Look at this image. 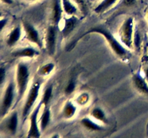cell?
<instances>
[{
  "instance_id": "44dd1931",
  "label": "cell",
  "mask_w": 148,
  "mask_h": 138,
  "mask_svg": "<svg viewBox=\"0 0 148 138\" xmlns=\"http://www.w3.org/2000/svg\"><path fill=\"white\" fill-rule=\"evenodd\" d=\"M52 93H53V86L50 85L45 89L44 92H43V96H42L41 101H40L42 105L43 104L45 106H48L52 97Z\"/></svg>"
},
{
  "instance_id": "7c38bea8",
  "label": "cell",
  "mask_w": 148,
  "mask_h": 138,
  "mask_svg": "<svg viewBox=\"0 0 148 138\" xmlns=\"http://www.w3.org/2000/svg\"><path fill=\"white\" fill-rule=\"evenodd\" d=\"M133 81L135 87L141 93L148 94V84L140 75L135 74L133 76Z\"/></svg>"
},
{
  "instance_id": "83f0119b",
  "label": "cell",
  "mask_w": 148,
  "mask_h": 138,
  "mask_svg": "<svg viewBox=\"0 0 148 138\" xmlns=\"http://www.w3.org/2000/svg\"><path fill=\"white\" fill-rule=\"evenodd\" d=\"M75 3H76L77 5H79V7H82L83 8L85 7V0H74Z\"/></svg>"
},
{
  "instance_id": "5b68a950",
  "label": "cell",
  "mask_w": 148,
  "mask_h": 138,
  "mask_svg": "<svg viewBox=\"0 0 148 138\" xmlns=\"http://www.w3.org/2000/svg\"><path fill=\"white\" fill-rule=\"evenodd\" d=\"M14 97V86L12 82H10L6 89L0 109V116H3L8 112L12 105Z\"/></svg>"
},
{
  "instance_id": "4dcf8cb0",
  "label": "cell",
  "mask_w": 148,
  "mask_h": 138,
  "mask_svg": "<svg viewBox=\"0 0 148 138\" xmlns=\"http://www.w3.org/2000/svg\"><path fill=\"white\" fill-rule=\"evenodd\" d=\"M1 15H2V14H1V12H0V17H1Z\"/></svg>"
},
{
  "instance_id": "cb8c5ba5",
  "label": "cell",
  "mask_w": 148,
  "mask_h": 138,
  "mask_svg": "<svg viewBox=\"0 0 148 138\" xmlns=\"http://www.w3.org/2000/svg\"><path fill=\"white\" fill-rule=\"evenodd\" d=\"M75 81L74 80H71L69 81V83H68L67 86H66V89H65V93L66 95H70L72 94L74 92L75 89Z\"/></svg>"
},
{
  "instance_id": "5bb4252c",
  "label": "cell",
  "mask_w": 148,
  "mask_h": 138,
  "mask_svg": "<svg viewBox=\"0 0 148 138\" xmlns=\"http://www.w3.org/2000/svg\"><path fill=\"white\" fill-rule=\"evenodd\" d=\"M20 37H21V28L19 26L14 27L11 32L9 34V37L7 38V45L10 46L14 45L15 43L20 40Z\"/></svg>"
},
{
  "instance_id": "603a6c76",
  "label": "cell",
  "mask_w": 148,
  "mask_h": 138,
  "mask_svg": "<svg viewBox=\"0 0 148 138\" xmlns=\"http://www.w3.org/2000/svg\"><path fill=\"white\" fill-rule=\"evenodd\" d=\"M140 43H141V37H140V32L137 29L134 32V36H133V44L136 48H138L140 45Z\"/></svg>"
},
{
  "instance_id": "9c48e42d",
  "label": "cell",
  "mask_w": 148,
  "mask_h": 138,
  "mask_svg": "<svg viewBox=\"0 0 148 138\" xmlns=\"http://www.w3.org/2000/svg\"><path fill=\"white\" fill-rule=\"evenodd\" d=\"M52 5H53L51 14L52 22L54 25H57L62 20V12L64 11L62 8V0H53Z\"/></svg>"
},
{
  "instance_id": "ac0fdd59",
  "label": "cell",
  "mask_w": 148,
  "mask_h": 138,
  "mask_svg": "<svg viewBox=\"0 0 148 138\" xmlns=\"http://www.w3.org/2000/svg\"><path fill=\"white\" fill-rule=\"evenodd\" d=\"M118 0H103L95 9L96 13H103L112 7Z\"/></svg>"
},
{
  "instance_id": "7a4b0ae2",
  "label": "cell",
  "mask_w": 148,
  "mask_h": 138,
  "mask_svg": "<svg viewBox=\"0 0 148 138\" xmlns=\"http://www.w3.org/2000/svg\"><path fill=\"white\" fill-rule=\"evenodd\" d=\"M30 78V70L27 64L20 63L17 65L16 80L17 87V101L21 100L27 89Z\"/></svg>"
},
{
  "instance_id": "d6986e66",
  "label": "cell",
  "mask_w": 148,
  "mask_h": 138,
  "mask_svg": "<svg viewBox=\"0 0 148 138\" xmlns=\"http://www.w3.org/2000/svg\"><path fill=\"white\" fill-rule=\"evenodd\" d=\"M76 112V106L71 101H67L65 103L63 109V116L66 119L72 117Z\"/></svg>"
},
{
  "instance_id": "52a82bcc",
  "label": "cell",
  "mask_w": 148,
  "mask_h": 138,
  "mask_svg": "<svg viewBox=\"0 0 148 138\" xmlns=\"http://www.w3.org/2000/svg\"><path fill=\"white\" fill-rule=\"evenodd\" d=\"M23 28L25 32L26 38L31 43L37 45L38 47H41L39 32L36 27L27 22H23Z\"/></svg>"
},
{
  "instance_id": "e0dca14e",
  "label": "cell",
  "mask_w": 148,
  "mask_h": 138,
  "mask_svg": "<svg viewBox=\"0 0 148 138\" xmlns=\"http://www.w3.org/2000/svg\"><path fill=\"white\" fill-rule=\"evenodd\" d=\"M81 124L87 129L92 131H101L103 129V128L101 125L98 124L97 123L94 122L89 118H84L81 120Z\"/></svg>"
},
{
  "instance_id": "2e32d148",
  "label": "cell",
  "mask_w": 148,
  "mask_h": 138,
  "mask_svg": "<svg viewBox=\"0 0 148 138\" xmlns=\"http://www.w3.org/2000/svg\"><path fill=\"white\" fill-rule=\"evenodd\" d=\"M62 4L64 12L68 15L72 16L77 13V9L70 0H62Z\"/></svg>"
},
{
  "instance_id": "ffe728a7",
  "label": "cell",
  "mask_w": 148,
  "mask_h": 138,
  "mask_svg": "<svg viewBox=\"0 0 148 138\" xmlns=\"http://www.w3.org/2000/svg\"><path fill=\"white\" fill-rule=\"evenodd\" d=\"M91 115H92V116H93L96 120L102 122L105 124L108 123V120H107V118L105 113H104L103 111L101 109H100V108H94V109H92V112H91Z\"/></svg>"
},
{
  "instance_id": "277c9868",
  "label": "cell",
  "mask_w": 148,
  "mask_h": 138,
  "mask_svg": "<svg viewBox=\"0 0 148 138\" xmlns=\"http://www.w3.org/2000/svg\"><path fill=\"white\" fill-rule=\"evenodd\" d=\"M134 19L129 17L125 20L120 28V39L128 48H131L133 44L134 36Z\"/></svg>"
},
{
  "instance_id": "484cf974",
  "label": "cell",
  "mask_w": 148,
  "mask_h": 138,
  "mask_svg": "<svg viewBox=\"0 0 148 138\" xmlns=\"http://www.w3.org/2000/svg\"><path fill=\"white\" fill-rule=\"evenodd\" d=\"M136 2V0H124V4L127 7L134 5V3Z\"/></svg>"
},
{
  "instance_id": "6da1fadb",
  "label": "cell",
  "mask_w": 148,
  "mask_h": 138,
  "mask_svg": "<svg viewBox=\"0 0 148 138\" xmlns=\"http://www.w3.org/2000/svg\"><path fill=\"white\" fill-rule=\"evenodd\" d=\"M98 33V34H101L105 37L106 40H107V42L108 43V44L111 46V49L113 50V51L117 55L120 56V57H123V56L126 55L127 54V50L125 49V47L115 38L114 35L112 34V33L110 31H108L106 28L103 27H101V26H98V27H92L90 28L89 30H88L87 32H85L82 36L79 37V39L82 38L84 36L87 35L88 34H91V33ZM78 39L76 42H77L79 40Z\"/></svg>"
},
{
  "instance_id": "8fae6325",
  "label": "cell",
  "mask_w": 148,
  "mask_h": 138,
  "mask_svg": "<svg viewBox=\"0 0 148 138\" xmlns=\"http://www.w3.org/2000/svg\"><path fill=\"white\" fill-rule=\"evenodd\" d=\"M77 24V19L76 17H72L66 19L62 30V35L64 37H66V36L69 35L73 31Z\"/></svg>"
},
{
  "instance_id": "f546056e",
  "label": "cell",
  "mask_w": 148,
  "mask_h": 138,
  "mask_svg": "<svg viewBox=\"0 0 148 138\" xmlns=\"http://www.w3.org/2000/svg\"><path fill=\"white\" fill-rule=\"evenodd\" d=\"M145 75H146V78L148 80V68L145 70Z\"/></svg>"
},
{
  "instance_id": "d6a6232c",
  "label": "cell",
  "mask_w": 148,
  "mask_h": 138,
  "mask_svg": "<svg viewBox=\"0 0 148 138\" xmlns=\"http://www.w3.org/2000/svg\"><path fill=\"white\" fill-rule=\"evenodd\" d=\"M92 1H95V0H92Z\"/></svg>"
},
{
  "instance_id": "4fadbf2b",
  "label": "cell",
  "mask_w": 148,
  "mask_h": 138,
  "mask_svg": "<svg viewBox=\"0 0 148 138\" xmlns=\"http://www.w3.org/2000/svg\"><path fill=\"white\" fill-rule=\"evenodd\" d=\"M51 120V111L49 106H45V109L42 113L40 116V129L41 132H43L45 129L47 128L49 122Z\"/></svg>"
},
{
  "instance_id": "7402d4cb",
  "label": "cell",
  "mask_w": 148,
  "mask_h": 138,
  "mask_svg": "<svg viewBox=\"0 0 148 138\" xmlns=\"http://www.w3.org/2000/svg\"><path fill=\"white\" fill-rule=\"evenodd\" d=\"M54 68V64L53 63H49L45 64L39 69L38 73L40 76H48L51 73V72Z\"/></svg>"
},
{
  "instance_id": "ba28073f",
  "label": "cell",
  "mask_w": 148,
  "mask_h": 138,
  "mask_svg": "<svg viewBox=\"0 0 148 138\" xmlns=\"http://www.w3.org/2000/svg\"><path fill=\"white\" fill-rule=\"evenodd\" d=\"M46 50L50 55H53L56 51V30L54 26H49L46 32Z\"/></svg>"
},
{
  "instance_id": "9a60e30c",
  "label": "cell",
  "mask_w": 148,
  "mask_h": 138,
  "mask_svg": "<svg viewBox=\"0 0 148 138\" xmlns=\"http://www.w3.org/2000/svg\"><path fill=\"white\" fill-rule=\"evenodd\" d=\"M17 126H18V114L15 112L9 118L7 123V127L10 133L14 135L17 132Z\"/></svg>"
},
{
  "instance_id": "3957f363",
  "label": "cell",
  "mask_w": 148,
  "mask_h": 138,
  "mask_svg": "<svg viewBox=\"0 0 148 138\" xmlns=\"http://www.w3.org/2000/svg\"><path fill=\"white\" fill-rule=\"evenodd\" d=\"M40 89V83L38 81H36L33 83L31 88L27 94V99H26L25 102L24 106L23 109V112H22V116H23V120L26 119L29 114L33 109V106L36 103V100L39 96Z\"/></svg>"
},
{
  "instance_id": "30bf717a",
  "label": "cell",
  "mask_w": 148,
  "mask_h": 138,
  "mask_svg": "<svg viewBox=\"0 0 148 138\" xmlns=\"http://www.w3.org/2000/svg\"><path fill=\"white\" fill-rule=\"evenodd\" d=\"M12 55L14 57H30V58H31V57H33L39 55V51H38L37 50H36L33 47H27L14 52Z\"/></svg>"
},
{
  "instance_id": "1f68e13d",
  "label": "cell",
  "mask_w": 148,
  "mask_h": 138,
  "mask_svg": "<svg viewBox=\"0 0 148 138\" xmlns=\"http://www.w3.org/2000/svg\"><path fill=\"white\" fill-rule=\"evenodd\" d=\"M30 1H35V0H30Z\"/></svg>"
},
{
  "instance_id": "8992f818",
  "label": "cell",
  "mask_w": 148,
  "mask_h": 138,
  "mask_svg": "<svg viewBox=\"0 0 148 138\" xmlns=\"http://www.w3.org/2000/svg\"><path fill=\"white\" fill-rule=\"evenodd\" d=\"M42 106V103H39L38 106L32 111V113L30 116V129L27 133L28 137H40V129L38 124V116L40 109Z\"/></svg>"
},
{
  "instance_id": "d4e9b609",
  "label": "cell",
  "mask_w": 148,
  "mask_h": 138,
  "mask_svg": "<svg viewBox=\"0 0 148 138\" xmlns=\"http://www.w3.org/2000/svg\"><path fill=\"white\" fill-rule=\"evenodd\" d=\"M6 77V70L4 67H0V86H1L5 80Z\"/></svg>"
},
{
  "instance_id": "4316f807",
  "label": "cell",
  "mask_w": 148,
  "mask_h": 138,
  "mask_svg": "<svg viewBox=\"0 0 148 138\" xmlns=\"http://www.w3.org/2000/svg\"><path fill=\"white\" fill-rule=\"evenodd\" d=\"M7 20L6 19H2V20H0V32L3 30V28L4 27V26L7 24Z\"/></svg>"
},
{
  "instance_id": "f1b7e54d",
  "label": "cell",
  "mask_w": 148,
  "mask_h": 138,
  "mask_svg": "<svg viewBox=\"0 0 148 138\" xmlns=\"http://www.w3.org/2000/svg\"><path fill=\"white\" fill-rule=\"evenodd\" d=\"M0 1H3V2L5 3V4H11L13 3L12 0H0Z\"/></svg>"
}]
</instances>
